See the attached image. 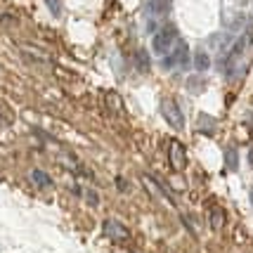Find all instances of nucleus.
<instances>
[{"label": "nucleus", "mask_w": 253, "mask_h": 253, "mask_svg": "<svg viewBox=\"0 0 253 253\" xmlns=\"http://www.w3.org/2000/svg\"><path fill=\"white\" fill-rule=\"evenodd\" d=\"M177 41V29L173 26V24H168V26H164L161 31L154 33V41H152V50H154L156 55H166L173 45H175Z\"/></svg>", "instance_id": "1"}, {"label": "nucleus", "mask_w": 253, "mask_h": 253, "mask_svg": "<svg viewBox=\"0 0 253 253\" xmlns=\"http://www.w3.org/2000/svg\"><path fill=\"white\" fill-rule=\"evenodd\" d=\"M187 57H189V47L185 41H175V47L168 50L164 57L161 66L164 69H175V66H187Z\"/></svg>", "instance_id": "2"}, {"label": "nucleus", "mask_w": 253, "mask_h": 253, "mask_svg": "<svg viewBox=\"0 0 253 253\" xmlns=\"http://www.w3.org/2000/svg\"><path fill=\"white\" fill-rule=\"evenodd\" d=\"M161 114H164V119L170 123L173 128H177V130L185 128V116H182V111H180L175 99H164V102H161Z\"/></svg>", "instance_id": "3"}, {"label": "nucleus", "mask_w": 253, "mask_h": 253, "mask_svg": "<svg viewBox=\"0 0 253 253\" xmlns=\"http://www.w3.org/2000/svg\"><path fill=\"white\" fill-rule=\"evenodd\" d=\"M104 234L109 237L111 242H119V244H123V242H128L130 239V232H128V227L126 225H121L119 220H104Z\"/></svg>", "instance_id": "4"}, {"label": "nucleus", "mask_w": 253, "mask_h": 253, "mask_svg": "<svg viewBox=\"0 0 253 253\" xmlns=\"http://www.w3.org/2000/svg\"><path fill=\"white\" fill-rule=\"evenodd\" d=\"M168 156H170V166L175 168V170H185L187 168V152H185V147L182 142H177V140H170L168 142Z\"/></svg>", "instance_id": "5"}, {"label": "nucleus", "mask_w": 253, "mask_h": 253, "mask_svg": "<svg viewBox=\"0 0 253 253\" xmlns=\"http://www.w3.org/2000/svg\"><path fill=\"white\" fill-rule=\"evenodd\" d=\"M170 0H147V10L152 17H161V14H168L170 12Z\"/></svg>", "instance_id": "6"}, {"label": "nucleus", "mask_w": 253, "mask_h": 253, "mask_svg": "<svg viewBox=\"0 0 253 253\" xmlns=\"http://www.w3.org/2000/svg\"><path fill=\"white\" fill-rule=\"evenodd\" d=\"M209 66H211V55L206 50H197L194 52V69L199 74H204V71H209Z\"/></svg>", "instance_id": "7"}, {"label": "nucleus", "mask_w": 253, "mask_h": 253, "mask_svg": "<svg viewBox=\"0 0 253 253\" xmlns=\"http://www.w3.org/2000/svg\"><path fill=\"white\" fill-rule=\"evenodd\" d=\"M225 166H227V170H237L239 168V152H237V147H227L225 149Z\"/></svg>", "instance_id": "8"}, {"label": "nucleus", "mask_w": 253, "mask_h": 253, "mask_svg": "<svg viewBox=\"0 0 253 253\" xmlns=\"http://www.w3.org/2000/svg\"><path fill=\"white\" fill-rule=\"evenodd\" d=\"M213 128H215V121L211 119V116H206V114H201L199 116V123H197V130L199 132H204V135H213Z\"/></svg>", "instance_id": "9"}, {"label": "nucleus", "mask_w": 253, "mask_h": 253, "mask_svg": "<svg viewBox=\"0 0 253 253\" xmlns=\"http://www.w3.org/2000/svg\"><path fill=\"white\" fill-rule=\"evenodd\" d=\"M142 182H144V185H147V189H152V192H154V194H159V197L168 199V201H170V204H173V199L168 197V192H164V189H161V185H159V182H156V180H152V177L142 175Z\"/></svg>", "instance_id": "10"}, {"label": "nucleus", "mask_w": 253, "mask_h": 253, "mask_svg": "<svg viewBox=\"0 0 253 253\" xmlns=\"http://www.w3.org/2000/svg\"><path fill=\"white\" fill-rule=\"evenodd\" d=\"M211 225H213L215 230H220L222 225H225V213H222L218 206H213V209H211Z\"/></svg>", "instance_id": "11"}, {"label": "nucleus", "mask_w": 253, "mask_h": 253, "mask_svg": "<svg viewBox=\"0 0 253 253\" xmlns=\"http://www.w3.org/2000/svg\"><path fill=\"white\" fill-rule=\"evenodd\" d=\"M31 180L36 182V185H41V187H50L52 185V180H50V175H45L43 170H31Z\"/></svg>", "instance_id": "12"}, {"label": "nucleus", "mask_w": 253, "mask_h": 253, "mask_svg": "<svg viewBox=\"0 0 253 253\" xmlns=\"http://www.w3.org/2000/svg\"><path fill=\"white\" fill-rule=\"evenodd\" d=\"M135 62H137V69L140 71H149V55H147V50H137L135 52Z\"/></svg>", "instance_id": "13"}, {"label": "nucleus", "mask_w": 253, "mask_h": 253, "mask_svg": "<svg viewBox=\"0 0 253 253\" xmlns=\"http://www.w3.org/2000/svg\"><path fill=\"white\" fill-rule=\"evenodd\" d=\"M47 10L52 12V17H59L62 14V0H45Z\"/></svg>", "instance_id": "14"}, {"label": "nucleus", "mask_w": 253, "mask_h": 253, "mask_svg": "<svg viewBox=\"0 0 253 253\" xmlns=\"http://www.w3.org/2000/svg\"><path fill=\"white\" fill-rule=\"evenodd\" d=\"M107 104H109V109L114 107L116 111H123V104H121V99H119L116 92H109V95H107Z\"/></svg>", "instance_id": "15"}, {"label": "nucleus", "mask_w": 253, "mask_h": 253, "mask_svg": "<svg viewBox=\"0 0 253 253\" xmlns=\"http://www.w3.org/2000/svg\"><path fill=\"white\" fill-rule=\"evenodd\" d=\"M244 38H246V43L253 45V22L246 26V33H244Z\"/></svg>", "instance_id": "16"}, {"label": "nucleus", "mask_w": 253, "mask_h": 253, "mask_svg": "<svg viewBox=\"0 0 253 253\" xmlns=\"http://www.w3.org/2000/svg\"><path fill=\"white\" fill-rule=\"evenodd\" d=\"M189 88L194 90V92H199L201 90V81L199 78H189Z\"/></svg>", "instance_id": "17"}, {"label": "nucleus", "mask_w": 253, "mask_h": 253, "mask_svg": "<svg viewBox=\"0 0 253 253\" xmlns=\"http://www.w3.org/2000/svg\"><path fill=\"white\" fill-rule=\"evenodd\" d=\"M88 201H90V204H92V206H97V204H99L97 194H95V192H88Z\"/></svg>", "instance_id": "18"}, {"label": "nucleus", "mask_w": 253, "mask_h": 253, "mask_svg": "<svg viewBox=\"0 0 253 253\" xmlns=\"http://www.w3.org/2000/svg\"><path fill=\"white\" fill-rule=\"evenodd\" d=\"M249 164H251V168H253V147L249 149Z\"/></svg>", "instance_id": "19"}, {"label": "nucleus", "mask_w": 253, "mask_h": 253, "mask_svg": "<svg viewBox=\"0 0 253 253\" xmlns=\"http://www.w3.org/2000/svg\"><path fill=\"white\" fill-rule=\"evenodd\" d=\"M251 204H253V189H251Z\"/></svg>", "instance_id": "20"}]
</instances>
